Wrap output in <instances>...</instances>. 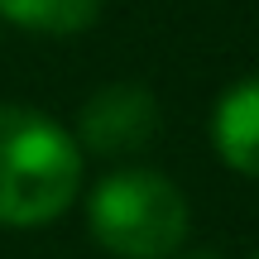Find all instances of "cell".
<instances>
[{
  "label": "cell",
  "instance_id": "cell-1",
  "mask_svg": "<svg viewBox=\"0 0 259 259\" xmlns=\"http://www.w3.org/2000/svg\"><path fill=\"white\" fill-rule=\"evenodd\" d=\"M82 192V149L53 115L0 106V226L34 231L67 211Z\"/></svg>",
  "mask_w": 259,
  "mask_h": 259
},
{
  "label": "cell",
  "instance_id": "cell-2",
  "mask_svg": "<svg viewBox=\"0 0 259 259\" xmlns=\"http://www.w3.org/2000/svg\"><path fill=\"white\" fill-rule=\"evenodd\" d=\"M87 226L115 259H173L187 240V197L158 168H120L92 187Z\"/></svg>",
  "mask_w": 259,
  "mask_h": 259
},
{
  "label": "cell",
  "instance_id": "cell-3",
  "mask_svg": "<svg viewBox=\"0 0 259 259\" xmlns=\"http://www.w3.org/2000/svg\"><path fill=\"white\" fill-rule=\"evenodd\" d=\"M163 130V111H158V96L149 87L135 82H111L82 106L77 115V135H82V149L106 158H125L149 149Z\"/></svg>",
  "mask_w": 259,
  "mask_h": 259
},
{
  "label": "cell",
  "instance_id": "cell-4",
  "mask_svg": "<svg viewBox=\"0 0 259 259\" xmlns=\"http://www.w3.org/2000/svg\"><path fill=\"white\" fill-rule=\"evenodd\" d=\"M211 139L226 168L259 178V72L226 87L211 115Z\"/></svg>",
  "mask_w": 259,
  "mask_h": 259
},
{
  "label": "cell",
  "instance_id": "cell-5",
  "mask_svg": "<svg viewBox=\"0 0 259 259\" xmlns=\"http://www.w3.org/2000/svg\"><path fill=\"white\" fill-rule=\"evenodd\" d=\"M96 15H101V0H0V19L48 38L82 34L96 24Z\"/></svg>",
  "mask_w": 259,
  "mask_h": 259
},
{
  "label": "cell",
  "instance_id": "cell-6",
  "mask_svg": "<svg viewBox=\"0 0 259 259\" xmlns=\"http://www.w3.org/2000/svg\"><path fill=\"white\" fill-rule=\"evenodd\" d=\"M178 259H221V254H216V250H183Z\"/></svg>",
  "mask_w": 259,
  "mask_h": 259
},
{
  "label": "cell",
  "instance_id": "cell-7",
  "mask_svg": "<svg viewBox=\"0 0 259 259\" xmlns=\"http://www.w3.org/2000/svg\"><path fill=\"white\" fill-rule=\"evenodd\" d=\"M250 259H259V250H254V254H250Z\"/></svg>",
  "mask_w": 259,
  "mask_h": 259
}]
</instances>
